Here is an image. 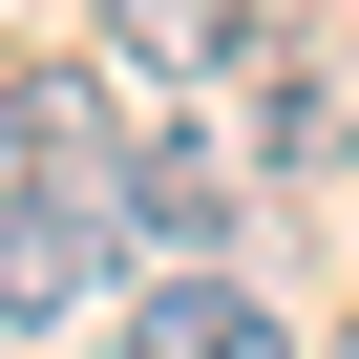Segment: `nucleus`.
<instances>
[{"label": "nucleus", "mask_w": 359, "mask_h": 359, "mask_svg": "<svg viewBox=\"0 0 359 359\" xmlns=\"http://www.w3.org/2000/svg\"><path fill=\"white\" fill-rule=\"evenodd\" d=\"M254 148H275V169H338V85L275 64V43H254Z\"/></svg>", "instance_id": "6"}, {"label": "nucleus", "mask_w": 359, "mask_h": 359, "mask_svg": "<svg viewBox=\"0 0 359 359\" xmlns=\"http://www.w3.org/2000/svg\"><path fill=\"white\" fill-rule=\"evenodd\" d=\"M275 22L254 0H106V64H148V85H233Z\"/></svg>", "instance_id": "4"}, {"label": "nucleus", "mask_w": 359, "mask_h": 359, "mask_svg": "<svg viewBox=\"0 0 359 359\" xmlns=\"http://www.w3.org/2000/svg\"><path fill=\"white\" fill-rule=\"evenodd\" d=\"M127 275H148L127 148H106V169H22V191H0V338H64V317L127 296Z\"/></svg>", "instance_id": "1"}, {"label": "nucleus", "mask_w": 359, "mask_h": 359, "mask_svg": "<svg viewBox=\"0 0 359 359\" xmlns=\"http://www.w3.org/2000/svg\"><path fill=\"white\" fill-rule=\"evenodd\" d=\"M127 359H296V338H275V296H254V275L169 254V275H127Z\"/></svg>", "instance_id": "2"}, {"label": "nucleus", "mask_w": 359, "mask_h": 359, "mask_svg": "<svg viewBox=\"0 0 359 359\" xmlns=\"http://www.w3.org/2000/svg\"><path fill=\"white\" fill-rule=\"evenodd\" d=\"M22 169H106V64H22L0 85V191Z\"/></svg>", "instance_id": "5"}, {"label": "nucleus", "mask_w": 359, "mask_h": 359, "mask_svg": "<svg viewBox=\"0 0 359 359\" xmlns=\"http://www.w3.org/2000/svg\"><path fill=\"white\" fill-rule=\"evenodd\" d=\"M338 359H359V338H338Z\"/></svg>", "instance_id": "7"}, {"label": "nucleus", "mask_w": 359, "mask_h": 359, "mask_svg": "<svg viewBox=\"0 0 359 359\" xmlns=\"http://www.w3.org/2000/svg\"><path fill=\"white\" fill-rule=\"evenodd\" d=\"M127 212H148V254H212L233 233V127H148L127 148Z\"/></svg>", "instance_id": "3"}]
</instances>
